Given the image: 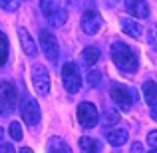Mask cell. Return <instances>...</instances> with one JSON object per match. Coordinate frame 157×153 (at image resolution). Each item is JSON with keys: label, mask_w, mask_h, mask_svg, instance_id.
Segmentation results:
<instances>
[{"label": "cell", "mask_w": 157, "mask_h": 153, "mask_svg": "<svg viewBox=\"0 0 157 153\" xmlns=\"http://www.w3.org/2000/svg\"><path fill=\"white\" fill-rule=\"evenodd\" d=\"M111 60L121 72L133 74L139 66V58L133 48H129L125 42H113L111 44Z\"/></svg>", "instance_id": "1"}, {"label": "cell", "mask_w": 157, "mask_h": 153, "mask_svg": "<svg viewBox=\"0 0 157 153\" xmlns=\"http://www.w3.org/2000/svg\"><path fill=\"white\" fill-rule=\"evenodd\" d=\"M18 105V92L12 82H0V117H6Z\"/></svg>", "instance_id": "2"}, {"label": "cell", "mask_w": 157, "mask_h": 153, "mask_svg": "<svg viewBox=\"0 0 157 153\" xmlns=\"http://www.w3.org/2000/svg\"><path fill=\"white\" fill-rule=\"evenodd\" d=\"M20 115H22L24 123H26L28 127H34L40 123V117H42V113H40V105L36 103V100L32 96H24L22 101H20Z\"/></svg>", "instance_id": "3"}, {"label": "cell", "mask_w": 157, "mask_h": 153, "mask_svg": "<svg viewBox=\"0 0 157 153\" xmlns=\"http://www.w3.org/2000/svg\"><path fill=\"white\" fill-rule=\"evenodd\" d=\"M32 86H34L36 94L42 96V98L50 94L52 80H50V72L46 70L44 64H34L32 66Z\"/></svg>", "instance_id": "4"}, {"label": "cell", "mask_w": 157, "mask_h": 153, "mask_svg": "<svg viewBox=\"0 0 157 153\" xmlns=\"http://www.w3.org/2000/svg\"><path fill=\"white\" fill-rule=\"evenodd\" d=\"M62 84H64V88H66L68 94H78L80 92L82 74H80V70H78L76 64H72V62L64 64V68H62Z\"/></svg>", "instance_id": "5"}, {"label": "cell", "mask_w": 157, "mask_h": 153, "mask_svg": "<svg viewBox=\"0 0 157 153\" xmlns=\"http://www.w3.org/2000/svg\"><path fill=\"white\" fill-rule=\"evenodd\" d=\"M109 98L115 101V105L123 111H129L133 105V92L123 84H111L109 88Z\"/></svg>", "instance_id": "6"}, {"label": "cell", "mask_w": 157, "mask_h": 153, "mask_svg": "<svg viewBox=\"0 0 157 153\" xmlns=\"http://www.w3.org/2000/svg\"><path fill=\"white\" fill-rule=\"evenodd\" d=\"M78 121H80L82 127L86 129H92V127L98 125L100 121V113H98V107L90 101H82L78 105Z\"/></svg>", "instance_id": "7"}, {"label": "cell", "mask_w": 157, "mask_h": 153, "mask_svg": "<svg viewBox=\"0 0 157 153\" xmlns=\"http://www.w3.org/2000/svg\"><path fill=\"white\" fill-rule=\"evenodd\" d=\"M40 48H42L44 56H46L52 64L58 60V56H60V46H58L56 36H54L50 30H46V28L40 30Z\"/></svg>", "instance_id": "8"}, {"label": "cell", "mask_w": 157, "mask_h": 153, "mask_svg": "<svg viewBox=\"0 0 157 153\" xmlns=\"http://www.w3.org/2000/svg\"><path fill=\"white\" fill-rule=\"evenodd\" d=\"M100 28H101V16L96 10H86L82 14V30L86 34L94 36V34L100 32Z\"/></svg>", "instance_id": "9"}, {"label": "cell", "mask_w": 157, "mask_h": 153, "mask_svg": "<svg viewBox=\"0 0 157 153\" xmlns=\"http://www.w3.org/2000/svg\"><path fill=\"white\" fill-rule=\"evenodd\" d=\"M18 38H20V46H22V52L26 54V56H30V58H34L36 54H38V46H36V42H34V38L30 36V32L26 30L24 26H18Z\"/></svg>", "instance_id": "10"}, {"label": "cell", "mask_w": 157, "mask_h": 153, "mask_svg": "<svg viewBox=\"0 0 157 153\" xmlns=\"http://www.w3.org/2000/svg\"><path fill=\"white\" fill-rule=\"evenodd\" d=\"M125 2V10L129 12L133 18L143 20L149 16V6H147L145 0H123Z\"/></svg>", "instance_id": "11"}, {"label": "cell", "mask_w": 157, "mask_h": 153, "mask_svg": "<svg viewBox=\"0 0 157 153\" xmlns=\"http://www.w3.org/2000/svg\"><path fill=\"white\" fill-rule=\"evenodd\" d=\"M119 26H121L123 34L131 36V38H141V34H143L141 24H139L135 18H121L119 20Z\"/></svg>", "instance_id": "12"}, {"label": "cell", "mask_w": 157, "mask_h": 153, "mask_svg": "<svg viewBox=\"0 0 157 153\" xmlns=\"http://www.w3.org/2000/svg\"><path fill=\"white\" fill-rule=\"evenodd\" d=\"M105 139H107V143H109V145L121 147L123 143L127 141V131L125 129H109L105 133Z\"/></svg>", "instance_id": "13"}, {"label": "cell", "mask_w": 157, "mask_h": 153, "mask_svg": "<svg viewBox=\"0 0 157 153\" xmlns=\"http://www.w3.org/2000/svg\"><path fill=\"white\" fill-rule=\"evenodd\" d=\"M46 153H72V149H70V145L62 137H50Z\"/></svg>", "instance_id": "14"}, {"label": "cell", "mask_w": 157, "mask_h": 153, "mask_svg": "<svg viewBox=\"0 0 157 153\" xmlns=\"http://www.w3.org/2000/svg\"><path fill=\"white\" fill-rule=\"evenodd\" d=\"M100 60V50H98L96 46H88L84 48V52H82V62H84L86 68H92L96 62Z\"/></svg>", "instance_id": "15"}, {"label": "cell", "mask_w": 157, "mask_h": 153, "mask_svg": "<svg viewBox=\"0 0 157 153\" xmlns=\"http://www.w3.org/2000/svg\"><path fill=\"white\" fill-rule=\"evenodd\" d=\"M143 98H145V103H149V105L157 103V84L155 82L149 80L143 84Z\"/></svg>", "instance_id": "16"}, {"label": "cell", "mask_w": 157, "mask_h": 153, "mask_svg": "<svg viewBox=\"0 0 157 153\" xmlns=\"http://www.w3.org/2000/svg\"><path fill=\"white\" fill-rule=\"evenodd\" d=\"M60 8H62L60 0H40V10H42V14L46 16V18L54 16Z\"/></svg>", "instance_id": "17"}, {"label": "cell", "mask_w": 157, "mask_h": 153, "mask_svg": "<svg viewBox=\"0 0 157 153\" xmlns=\"http://www.w3.org/2000/svg\"><path fill=\"white\" fill-rule=\"evenodd\" d=\"M80 149L82 153H100V143L92 137H80Z\"/></svg>", "instance_id": "18"}, {"label": "cell", "mask_w": 157, "mask_h": 153, "mask_svg": "<svg viewBox=\"0 0 157 153\" xmlns=\"http://www.w3.org/2000/svg\"><path fill=\"white\" fill-rule=\"evenodd\" d=\"M8 56H10V44H8L6 34L0 32V68L8 62Z\"/></svg>", "instance_id": "19"}, {"label": "cell", "mask_w": 157, "mask_h": 153, "mask_svg": "<svg viewBox=\"0 0 157 153\" xmlns=\"http://www.w3.org/2000/svg\"><path fill=\"white\" fill-rule=\"evenodd\" d=\"M119 121V113L115 109H105L104 111V117H101V123L104 125H115Z\"/></svg>", "instance_id": "20"}, {"label": "cell", "mask_w": 157, "mask_h": 153, "mask_svg": "<svg viewBox=\"0 0 157 153\" xmlns=\"http://www.w3.org/2000/svg\"><path fill=\"white\" fill-rule=\"evenodd\" d=\"M66 18H68V12H66L64 8H60V10H58L54 16H50L48 20H50V24H52V26H62V24L66 22Z\"/></svg>", "instance_id": "21"}, {"label": "cell", "mask_w": 157, "mask_h": 153, "mask_svg": "<svg viewBox=\"0 0 157 153\" xmlns=\"http://www.w3.org/2000/svg\"><path fill=\"white\" fill-rule=\"evenodd\" d=\"M8 129H10V135H12V139H14V141H20V139L24 137V133H22V125H20L18 121H12Z\"/></svg>", "instance_id": "22"}, {"label": "cell", "mask_w": 157, "mask_h": 153, "mask_svg": "<svg viewBox=\"0 0 157 153\" xmlns=\"http://www.w3.org/2000/svg\"><path fill=\"white\" fill-rule=\"evenodd\" d=\"M0 8L4 12H14L18 8V4H16V0H0Z\"/></svg>", "instance_id": "23"}, {"label": "cell", "mask_w": 157, "mask_h": 153, "mask_svg": "<svg viewBox=\"0 0 157 153\" xmlns=\"http://www.w3.org/2000/svg\"><path fill=\"white\" fill-rule=\"evenodd\" d=\"M100 80H101V74L98 72V70H92V74H90V78H88L90 86H94V88H96V86L100 84Z\"/></svg>", "instance_id": "24"}, {"label": "cell", "mask_w": 157, "mask_h": 153, "mask_svg": "<svg viewBox=\"0 0 157 153\" xmlns=\"http://www.w3.org/2000/svg\"><path fill=\"white\" fill-rule=\"evenodd\" d=\"M147 143H149L153 149H157V129H153V131L147 133Z\"/></svg>", "instance_id": "25"}, {"label": "cell", "mask_w": 157, "mask_h": 153, "mask_svg": "<svg viewBox=\"0 0 157 153\" xmlns=\"http://www.w3.org/2000/svg\"><path fill=\"white\" fill-rule=\"evenodd\" d=\"M147 40H149V44H151V46H155V48H157V28L149 32V38H147Z\"/></svg>", "instance_id": "26"}, {"label": "cell", "mask_w": 157, "mask_h": 153, "mask_svg": "<svg viewBox=\"0 0 157 153\" xmlns=\"http://www.w3.org/2000/svg\"><path fill=\"white\" fill-rule=\"evenodd\" d=\"M0 153H16V149L10 145V143H2V147H0Z\"/></svg>", "instance_id": "27"}, {"label": "cell", "mask_w": 157, "mask_h": 153, "mask_svg": "<svg viewBox=\"0 0 157 153\" xmlns=\"http://www.w3.org/2000/svg\"><path fill=\"white\" fill-rule=\"evenodd\" d=\"M131 153H143V145L139 141H135L133 145H131Z\"/></svg>", "instance_id": "28"}, {"label": "cell", "mask_w": 157, "mask_h": 153, "mask_svg": "<svg viewBox=\"0 0 157 153\" xmlns=\"http://www.w3.org/2000/svg\"><path fill=\"white\" fill-rule=\"evenodd\" d=\"M151 119L157 121V103H155V105H151Z\"/></svg>", "instance_id": "29"}, {"label": "cell", "mask_w": 157, "mask_h": 153, "mask_svg": "<svg viewBox=\"0 0 157 153\" xmlns=\"http://www.w3.org/2000/svg\"><path fill=\"white\" fill-rule=\"evenodd\" d=\"M18 153H34V151H32V149H30V147H22V149H20Z\"/></svg>", "instance_id": "30"}, {"label": "cell", "mask_w": 157, "mask_h": 153, "mask_svg": "<svg viewBox=\"0 0 157 153\" xmlns=\"http://www.w3.org/2000/svg\"><path fill=\"white\" fill-rule=\"evenodd\" d=\"M2 137H4V129L0 127V143H2Z\"/></svg>", "instance_id": "31"}, {"label": "cell", "mask_w": 157, "mask_h": 153, "mask_svg": "<svg viewBox=\"0 0 157 153\" xmlns=\"http://www.w3.org/2000/svg\"><path fill=\"white\" fill-rule=\"evenodd\" d=\"M149 153H157V149H153V151H149Z\"/></svg>", "instance_id": "32"}, {"label": "cell", "mask_w": 157, "mask_h": 153, "mask_svg": "<svg viewBox=\"0 0 157 153\" xmlns=\"http://www.w3.org/2000/svg\"><path fill=\"white\" fill-rule=\"evenodd\" d=\"M24 2H30V0H24Z\"/></svg>", "instance_id": "33"}]
</instances>
